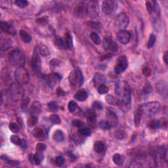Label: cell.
<instances>
[{"label": "cell", "instance_id": "6da1fadb", "mask_svg": "<svg viewBox=\"0 0 168 168\" xmlns=\"http://www.w3.org/2000/svg\"><path fill=\"white\" fill-rule=\"evenodd\" d=\"M115 91L118 96H120L121 99L120 106L122 105L125 107L128 106L131 102V91L130 87L125 81L120 82L116 84Z\"/></svg>", "mask_w": 168, "mask_h": 168}, {"label": "cell", "instance_id": "7a4b0ae2", "mask_svg": "<svg viewBox=\"0 0 168 168\" xmlns=\"http://www.w3.org/2000/svg\"><path fill=\"white\" fill-rule=\"evenodd\" d=\"M9 61L11 65L19 68L24 66L25 64V57L19 49H14L9 54Z\"/></svg>", "mask_w": 168, "mask_h": 168}, {"label": "cell", "instance_id": "3957f363", "mask_svg": "<svg viewBox=\"0 0 168 168\" xmlns=\"http://www.w3.org/2000/svg\"><path fill=\"white\" fill-rule=\"evenodd\" d=\"M7 92L9 97L14 101L21 100L24 94L22 87L18 83H11L9 87Z\"/></svg>", "mask_w": 168, "mask_h": 168}, {"label": "cell", "instance_id": "277c9868", "mask_svg": "<svg viewBox=\"0 0 168 168\" xmlns=\"http://www.w3.org/2000/svg\"><path fill=\"white\" fill-rule=\"evenodd\" d=\"M139 108L143 114H146L149 116L155 115L160 108V104L157 101L148 102L141 105Z\"/></svg>", "mask_w": 168, "mask_h": 168}, {"label": "cell", "instance_id": "5b68a950", "mask_svg": "<svg viewBox=\"0 0 168 168\" xmlns=\"http://www.w3.org/2000/svg\"><path fill=\"white\" fill-rule=\"evenodd\" d=\"M14 77L17 83L21 85H26L28 84L30 81V75L27 69L22 67L17 68L15 72H14Z\"/></svg>", "mask_w": 168, "mask_h": 168}, {"label": "cell", "instance_id": "8992f818", "mask_svg": "<svg viewBox=\"0 0 168 168\" xmlns=\"http://www.w3.org/2000/svg\"><path fill=\"white\" fill-rule=\"evenodd\" d=\"M129 23V19L127 17V14L125 13H121L118 14L115 18L114 24V27L120 29L121 30H125V28L127 27Z\"/></svg>", "mask_w": 168, "mask_h": 168}, {"label": "cell", "instance_id": "52a82bcc", "mask_svg": "<svg viewBox=\"0 0 168 168\" xmlns=\"http://www.w3.org/2000/svg\"><path fill=\"white\" fill-rule=\"evenodd\" d=\"M30 65L31 67L32 68L34 72L36 74H39L41 72L42 68V64H41V59L38 55V54L36 52L35 49L34 51L33 55L32 57V59L30 60Z\"/></svg>", "mask_w": 168, "mask_h": 168}, {"label": "cell", "instance_id": "ba28073f", "mask_svg": "<svg viewBox=\"0 0 168 168\" xmlns=\"http://www.w3.org/2000/svg\"><path fill=\"white\" fill-rule=\"evenodd\" d=\"M127 66H128V62L127 57L125 55H121L118 57L117 65L114 68V71L118 74H121L126 70Z\"/></svg>", "mask_w": 168, "mask_h": 168}, {"label": "cell", "instance_id": "9c48e42d", "mask_svg": "<svg viewBox=\"0 0 168 168\" xmlns=\"http://www.w3.org/2000/svg\"><path fill=\"white\" fill-rule=\"evenodd\" d=\"M88 14L91 19H95L98 15V3L96 1H90L87 5Z\"/></svg>", "mask_w": 168, "mask_h": 168}, {"label": "cell", "instance_id": "30bf717a", "mask_svg": "<svg viewBox=\"0 0 168 168\" xmlns=\"http://www.w3.org/2000/svg\"><path fill=\"white\" fill-rule=\"evenodd\" d=\"M116 8V2L112 0H105L103 2V12L106 15H111Z\"/></svg>", "mask_w": 168, "mask_h": 168}, {"label": "cell", "instance_id": "8fae6325", "mask_svg": "<svg viewBox=\"0 0 168 168\" xmlns=\"http://www.w3.org/2000/svg\"><path fill=\"white\" fill-rule=\"evenodd\" d=\"M117 39L121 44L126 45L129 43L131 38V35L128 31L126 30H121L117 33Z\"/></svg>", "mask_w": 168, "mask_h": 168}, {"label": "cell", "instance_id": "7c38bea8", "mask_svg": "<svg viewBox=\"0 0 168 168\" xmlns=\"http://www.w3.org/2000/svg\"><path fill=\"white\" fill-rule=\"evenodd\" d=\"M103 47L104 49H106V50L110 49V50L113 52L117 51L118 49V46L117 43L113 41L112 39L110 37H106V38L104 39Z\"/></svg>", "mask_w": 168, "mask_h": 168}, {"label": "cell", "instance_id": "4fadbf2b", "mask_svg": "<svg viewBox=\"0 0 168 168\" xmlns=\"http://www.w3.org/2000/svg\"><path fill=\"white\" fill-rule=\"evenodd\" d=\"M74 13L78 17H80V18L85 17L86 14H88L87 5L85 3L81 2L79 4L77 5V6L74 9Z\"/></svg>", "mask_w": 168, "mask_h": 168}, {"label": "cell", "instance_id": "5bb4252c", "mask_svg": "<svg viewBox=\"0 0 168 168\" xmlns=\"http://www.w3.org/2000/svg\"><path fill=\"white\" fill-rule=\"evenodd\" d=\"M107 119L111 127H116L118 124V118L116 113L112 110H108L107 111Z\"/></svg>", "mask_w": 168, "mask_h": 168}, {"label": "cell", "instance_id": "9a60e30c", "mask_svg": "<svg viewBox=\"0 0 168 168\" xmlns=\"http://www.w3.org/2000/svg\"><path fill=\"white\" fill-rule=\"evenodd\" d=\"M0 28H1V30L3 32L10 34V35L14 36L17 33L15 29L13 26H11L6 22L1 21V24H0Z\"/></svg>", "mask_w": 168, "mask_h": 168}, {"label": "cell", "instance_id": "2e32d148", "mask_svg": "<svg viewBox=\"0 0 168 168\" xmlns=\"http://www.w3.org/2000/svg\"><path fill=\"white\" fill-rule=\"evenodd\" d=\"M85 114L89 125L93 126L94 124H95V122H96L97 114L94 109L88 110V111L85 112Z\"/></svg>", "mask_w": 168, "mask_h": 168}, {"label": "cell", "instance_id": "e0dca14e", "mask_svg": "<svg viewBox=\"0 0 168 168\" xmlns=\"http://www.w3.org/2000/svg\"><path fill=\"white\" fill-rule=\"evenodd\" d=\"M68 80L70 84V87L72 89H76L77 84L78 83V76L77 70H73L71 72L68 76Z\"/></svg>", "mask_w": 168, "mask_h": 168}, {"label": "cell", "instance_id": "ac0fdd59", "mask_svg": "<svg viewBox=\"0 0 168 168\" xmlns=\"http://www.w3.org/2000/svg\"><path fill=\"white\" fill-rule=\"evenodd\" d=\"M93 81V83H94V86L98 87L101 85L105 84L106 82V80L105 76H103V74L97 73L94 76Z\"/></svg>", "mask_w": 168, "mask_h": 168}, {"label": "cell", "instance_id": "d6986e66", "mask_svg": "<svg viewBox=\"0 0 168 168\" xmlns=\"http://www.w3.org/2000/svg\"><path fill=\"white\" fill-rule=\"evenodd\" d=\"M74 97L76 100L80 102H83L85 101L88 97V93L84 89H81V90L78 91L76 94L74 95Z\"/></svg>", "mask_w": 168, "mask_h": 168}, {"label": "cell", "instance_id": "ffe728a7", "mask_svg": "<svg viewBox=\"0 0 168 168\" xmlns=\"http://www.w3.org/2000/svg\"><path fill=\"white\" fill-rule=\"evenodd\" d=\"M64 41H65V49H70L73 46V41H72V37L70 32H66L64 37Z\"/></svg>", "mask_w": 168, "mask_h": 168}, {"label": "cell", "instance_id": "44dd1931", "mask_svg": "<svg viewBox=\"0 0 168 168\" xmlns=\"http://www.w3.org/2000/svg\"><path fill=\"white\" fill-rule=\"evenodd\" d=\"M12 45V41L9 38H2L1 39V51H6L8 49H9Z\"/></svg>", "mask_w": 168, "mask_h": 168}, {"label": "cell", "instance_id": "7402d4cb", "mask_svg": "<svg viewBox=\"0 0 168 168\" xmlns=\"http://www.w3.org/2000/svg\"><path fill=\"white\" fill-rule=\"evenodd\" d=\"M93 149L97 153L101 154V153H103L106 150L105 144H104L103 141H96L93 145Z\"/></svg>", "mask_w": 168, "mask_h": 168}, {"label": "cell", "instance_id": "603a6c76", "mask_svg": "<svg viewBox=\"0 0 168 168\" xmlns=\"http://www.w3.org/2000/svg\"><path fill=\"white\" fill-rule=\"evenodd\" d=\"M42 110V105L39 101H34L32 104L30 111L32 114H38L41 112Z\"/></svg>", "mask_w": 168, "mask_h": 168}, {"label": "cell", "instance_id": "cb8c5ba5", "mask_svg": "<svg viewBox=\"0 0 168 168\" xmlns=\"http://www.w3.org/2000/svg\"><path fill=\"white\" fill-rule=\"evenodd\" d=\"M57 78L56 77L55 75V74L46 75L44 77V80H45L46 83H47L48 85L50 86L51 88H53V87L57 83Z\"/></svg>", "mask_w": 168, "mask_h": 168}, {"label": "cell", "instance_id": "d4e9b609", "mask_svg": "<svg viewBox=\"0 0 168 168\" xmlns=\"http://www.w3.org/2000/svg\"><path fill=\"white\" fill-rule=\"evenodd\" d=\"M106 101L109 105L114 106H120L121 101L118 98L112 96L111 95H108L106 97Z\"/></svg>", "mask_w": 168, "mask_h": 168}, {"label": "cell", "instance_id": "484cf974", "mask_svg": "<svg viewBox=\"0 0 168 168\" xmlns=\"http://www.w3.org/2000/svg\"><path fill=\"white\" fill-rule=\"evenodd\" d=\"M53 139L58 143H61L65 139V134L60 129H57L53 135Z\"/></svg>", "mask_w": 168, "mask_h": 168}, {"label": "cell", "instance_id": "4316f807", "mask_svg": "<svg viewBox=\"0 0 168 168\" xmlns=\"http://www.w3.org/2000/svg\"><path fill=\"white\" fill-rule=\"evenodd\" d=\"M142 115H143V113H142L140 108L139 107L134 113V122L136 127H139L141 124Z\"/></svg>", "mask_w": 168, "mask_h": 168}, {"label": "cell", "instance_id": "83f0119b", "mask_svg": "<svg viewBox=\"0 0 168 168\" xmlns=\"http://www.w3.org/2000/svg\"><path fill=\"white\" fill-rule=\"evenodd\" d=\"M53 43H54L55 45L57 47V48L65 49V41H64V39L61 38L60 36H55L53 38Z\"/></svg>", "mask_w": 168, "mask_h": 168}, {"label": "cell", "instance_id": "f1b7e54d", "mask_svg": "<svg viewBox=\"0 0 168 168\" xmlns=\"http://www.w3.org/2000/svg\"><path fill=\"white\" fill-rule=\"evenodd\" d=\"M112 160L116 165H117L118 166H122L123 164L124 160H125V158H124L122 155H121L120 154H116L113 156Z\"/></svg>", "mask_w": 168, "mask_h": 168}, {"label": "cell", "instance_id": "f546056e", "mask_svg": "<svg viewBox=\"0 0 168 168\" xmlns=\"http://www.w3.org/2000/svg\"><path fill=\"white\" fill-rule=\"evenodd\" d=\"M32 134L34 135V137L37 139H43L45 137V133L44 131H43V129L41 128H39V127H36V128L34 129L32 131Z\"/></svg>", "mask_w": 168, "mask_h": 168}, {"label": "cell", "instance_id": "4dcf8cb0", "mask_svg": "<svg viewBox=\"0 0 168 168\" xmlns=\"http://www.w3.org/2000/svg\"><path fill=\"white\" fill-rule=\"evenodd\" d=\"M43 159H44V155H43L42 152L37 151L36 154L34 155V163L36 166H39L41 164Z\"/></svg>", "mask_w": 168, "mask_h": 168}, {"label": "cell", "instance_id": "1f68e13d", "mask_svg": "<svg viewBox=\"0 0 168 168\" xmlns=\"http://www.w3.org/2000/svg\"><path fill=\"white\" fill-rule=\"evenodd\" d=\"M19 34H20V37H21V38L24 43H29L31 42L32 37L27 31L23 30H20Z\"/></svg>", "mask_w": 168, "mask_h": 168}, {"label": "cell", "instance_id": "d6a6232c", "mask_svg": "<svg viewBox=\"0 0 168 168\" xmlns=\"http://www.w3.org/2000/svg\"><path fill=\"white\" fill-rule=\"evenodd\" d=\"M10 141L11 143L14 144H16V145H18L20 146H22L23 144V141L21 140L18 135H13L11 136Z\"/></svg>", "mask_w": 168, "mask_h": 168}, {"label": "cell", "instance_id": "836d02e7", "mask_svg": "<svg viewBox=\"0 0 168 168\" xmlns=\"http://www.w3.org/2000/svg\"><path fill=\"white\" fill-rule=\"evenodd\" d=\"M39 51L42 56L47 57L50 55V51L49 48L45 45L41 44L39 46Z\"/></svg>", "mask_w": 168, "mask_h": 168}, {"label": "cell", "instance_id": "e575fe53", "mask_svg": "<svg viewBox=\"0 0 168 168\" xmlns=\"http://www.w3.org/2000/svg\"><path fill=\"white\" fill-rule=\"evenodd\" d=\"M156 127L160 129H166L167 127V121L166 118H161V119L156 121Z\"/></svg>", "mask_w": 168, "mask_h": 168}, {"label": "cell", "instance_id": "d590c367", "mask_svg": "<svg viewBox=\"0 0 168 168\" xmlns=\"http://www.w3.org/2000/svg\"><path fill=\"white\" fill-rule=\"evenodd\" d=\"M37 122V118L34 114H32L28 118L27 121V125L28 127H32L36 126V124Z\"/></svg>", "mask_w": 168, "mask_h": 168}, {"label": "cell", "instance_id": "8d00e7d4", "mask_svg": "<svg viewBox=\"0 0 168 168\" xmlns=\"http://www.w3.org/2000/svg\"><path fill=\"white\" fill-rule=\"evenodd\" d=\"M91 39H92V41L96 45H100L101 43V37L98 36V34H97L96 32H92L90 35Z\"/></svg>", "mask_w": 168, "mask_h": 168}, {"label": "cell", "instance_id": "74e56055", "mask_svg": "<svg viewBox=\"0 0 168 168\" xmlns=\"http://www.w3.org/2000/svg\"><path fill=\"white\" fill-rule=\"evenodd\" d=\"M78 133H79L81 135L85 136V137H88V136L91 134L90 129L88 128V127H82V128H80L79 130H78Z\"/></svg>", "mask_w": 168, "mask_h": 168}, {"label": "cell", "instance_id": "f35d334b", "mask_svg": "<svg viewBox=\"0 0 168 168\" xmlns=\"http://www.w3.org/2000/svg\"><path fill=\"white\" fill-rule=\"evenodd\" d=\"M156 40V38L155 35H154V34H150V37H149V39L147 43V47L149 49L152 48L155 44Z\"/></svg>", "mask_w": 168, "mask_h": 168}, {"label": "cell", "instance_id": "ab89813d", "mask_svg": "<svg viewBox=\"0 0 168 168\" xmlns=\"http://www.w3.org/2000/svg\"><path fill=\"white\" fill-rule=\"evenodd\" d=\"M115 137L118 140H123L126 137V133L123 130L118 129L115 132Z\"/></svg>", "mask_w": 168, "mask_h": 168}, {"label": "cell", "instance_id": "60d3db41", "mask_svg": "<svg viewBox=\"0 0 168 168\" xmlns=\"http://www.w3.org/2000/svg\"><path fill=\"white\" fill-rule=\"evenodd\" d=\"M98 93L99 94H106L108 93V91H109V88L107 87L105 84H103V85H101L100 86L98 87Z\"/></svg>", "mask_w": 168, "mask_h": 168}, {"label": "cell", "instance_id": "b9f144b4", "mask_svg": "<svg viewBox=\"0 0 168 168\" xmlns=\"http://www.w3.org/2000/svg\"><path fill=\"white\" fill-rule=\"evenodd\" d=\"M49 120H50L51 123L53 124H60L61 122L60 117L57 114H52L49 118Z\"/></svg>", "mask_w": 168, "mask_h": 168}, {"label": "cell", "instance_id": "7bdbcfd3", "mask_svg": "<svg viewBox=\"0 0 168 168\" xmlns=\"http://www.w3.org/2000/svg\"><path fill=\"white\" fill-rule=\"evenodd\" d=\"M15 4L19 7L24 9L28 7L29 2L28 1H26V0H17V1H15Z\"/></svg>", "mask_w": 168, "mask_h": 168}, {"label": "cell", "instance_id": "ee69618b", "mask_svg": "<svg viewBox=\"0 0 168 168\" xmlns=\"http://www.w3.org/2000/svg\"><path fill=\"white\" fill-rule=\"evenodd\" d=\"M36 22L37 24L41 26H45L48 24V18L46 17H40V18H37L36 20Z\"/></svg>", "mask_w": 168, "mask_h": 168}, {"label": "cell", "instance_id": "f6af8a7d", "mask_svg": "<svg viewBox=\"0 0 168 168\" xmlns=\"http://www.w3.org/2000/svg\"><path fill=\"white\" fill-rule=\"evenodd\" d=\"M98 125H99V127L101 129L104 130H108L111 129V126L110 125L109 123L106 121H104V120L101 121Z\"/></svg>", "mask_w": 168, "mask_h": 168}, {"label": "cell", "instance_id": "bcb514c9", "mask_svg": "<svg viewBox=\"0 0 168 168\" xmlns=\"http://www.w3.org/2000/svg\"><path fill=\"white\" fill-rule=\"evenodd\" d=\"M68 108L69 111H70V112H74L77 109L78 105L76 102H74V101H71L68 103Z\"/></svg>", "mask_w": 168, "mask_h": 168}, {"label": "cell", "instance_id": "7dc6e473", "mask_svg": "<svg viewBox=\"0 0 168 168\" xmlns=\"http://www.w3.org/2000/svg\"><path fill=\"white\" fill-rule=\"evenodd\" d=\"M9 129L14 133H18L20 131V127L15 123H11L9 124Z\"/></svg>", "mask_w": 168, "mask_h": 168}, {"label": "cell", "instance_id": "c3c4849f", "mask_svg": "<svg viewBox=\"0 0 168 168\" xmlns=\"http://www.w3.org/2000/svg\"><path fill=\"white\" fill-rule=\"evenodd\" d=\"M143 91L144 94H150L152 92V87L150 85L149 83H147L145 84V85L144 86Z\"/></svg>", "mask_w": 168, "mask_h": 168}, {"label": "cell", "instance_id": "681fc988", "mask_svg": "<svg viewBox=\"0 0 168 168\" xmlns=\"http://www.w3.org/2000/svg\"><path fill=\"white\" fill-rule=\"evenodd\" d=\"M48 108L50 111H57L59 106H58L57 103L56 102H51L48 104Z\"/></svg>", "mask_w": 168, "mask_h": 168}, {"label": "cell", "instance_id": "f907efd6", "mask_svg": "<svg viewBox=\"0 0 168 168\" xmlns=\"http://www.w3.org/2000/svg\"><path fill=\"white\" fill-rule=\"evenodd\" d=\"M55 163L57 164V166H61L65 163V158L61 156H57L55 158Z\"/></svg>", "mask_w": 168, "mask_h": 168}, {"label": "cell", "instance_id": "816d5d0a", "mask_svg": "<svg viewBox=\"0 0 168 168\" xmlns=\"http://www.w3.org/2000/svg\"><path fill=\"white\" fill-rule=\"evenodd\" d=\"M30 103V98H27L25 99L22 100V103H21V108L23 111H25L26 109H27L28 106Z\"/></svg>", "mask_w": 168, "mask_h": 168}, {"label": "cell", "instance_id": "f5cc1de1", "mask_svg": "<svg viewBox=\"0 0 168 168\" xmlns=\"http://www.w3.org/2000/svg\"><path fill=\"white\" fill-rule=\"evenodd\" d=\"M72 126L75 127L82 128V127H83L84 123L80 120H74L72 121Z\"/></svg>", "mask_w": 168, "mask_h": 168}, {"label": "cell", "instance_id": "db71d44e", "mask_svg": "<svg viewBox=\"0 0 168 168\" xmlns=\"http://www.w3.org/2000/svg\"><path fill=\"white\" fill-rule=\"evenodd\" d=\"M1 159L2 160H4L5 163L8 164H10V165H16V164H18V162H16V161H13V160H11L10 159H9L7 157H4V156H1Z\"/></svg>", "mask_w": 168, "mask_h": 168}, {"label": "cell", "instance_id": "11a10c76", "mask_svg": "<svg viewBox=\"0 0 168 168\" xmlns=\"http://www.w3.org/2000/svg\"><path fill=\"white\" fill-rule=\"evenodd\" d=\"M92 108L94 110H102L103 105L102 104L98 102V101H94V102L92 103Z\"/></svg>", "mask_w": 168, "mask_h": 168}, {"label": "cell", "instance_id": "9f6ffc18", "mask_svg": "<svg viewBox=\"0 0 168 168\" xmlns=\"http://www.w3.org/2000/svg\"><path fill=\"white\" fill-rule=\"evenodd\" d=\"M143 74L145 77L148 78L151 75V69L149 66H145L143 70Z\"/></svg>", "mask_w": 168, "mask_h": 168}, {"label": "cell", "instance_id": "6f0895ef", "mask_svg": "<svg viewBox=\"0 0 168 168\" xmlns=\"http://www.w3.org/2000/svg\"><path fill=\"white\" fill-rule=\"evenodd\" d=\"M46 148H47V146H46L45 144L42 143H39L38 144H37L36 150L37 151L43 152L46 149Z\"/></svg>", "mask_w": 168, "mask_h": 168}, {"label": "cell", "instance_id": "680465c9", "mask_svg": "<svg viewBox=\"0 0 168 168\" xmlns=\"http://www.w3.org/2000/svg\"><path fill=\"white\" fill-rule=\"evenodd\" d=\"M78 72V83H79V86H82V83L83 82V74L80 70H77Z\"/></svg>", "mask_w": 168, "mask_h": 168}, {"label": "cell", "instance_id": "91938a15", "mask_svg": "<svg viewBox=\"0 0 168 168\" xmlns=\"http://www.w3.org/2000/svg\"><path fill=\"white\" fill-rule=\"evenodd\" d=\"M146 10L148 11V13L151 14L153 12V5L151 2L150 1H146Z\"/></svg>", "mask_w": 168, "mask_h": 168}, {"label": "cell", "instance_id": "94428289", "mask_svg": "<svg viewBox=\"0 0 168 168\" xmlns=\"http://www.w3.org/2000/svg\"><path fill=\"white\" fill-rule=\"evenodd\" d=\"M56 94L58 96H65L66 95V92L60 88H58L56 90Z\"/></svg>", "mask_w": 168, "mask_h": 168}, {"label": "cell", "instance_id": "6125c7cd", "mask_svg": "<svg viewBox=\"0 0 168 168\" xmlns=\"http://www.w3.org/2000/svg\"><path fill=\"white\" fill-rule=\"evenodd\" d=\"M90 26L91 27L95 28V30H99L101 28V24H99L98 22H91Z\"/></svg>", "mask_w": 168, "mask_h": 168}, {"label": "cell", "instance_id": "be15d7a7", "mask_svg": "<svg viewBox=\"0 0 168 168\" xmlns=\"http://www.w3.org/2000/svg\"><path fill=\"white\" fill-rule=\"evenodd\" d=\"M149 127L151 129L157 128V127H156V121L154 120L150 121V122L149 123Z\"/></svg>", "mask_w": 168, "mask_h": 168}, {"label": "cell", "instance_id": "e7e4bbea", "mask_svg": "<svg viewBox=\"0 0 168 168\" xmlns=\"http://www.w3.org/2000/svg\"><path fill=\"white\" fill-rule=\"evenodd\" d=\"M112 56V55H111V54H106V55H103V56L101 57L100 60H105V59H109V58H111Z\"/></svg>", "mask_w": 168, "mask_h": 168}, {"label": "cell", "instance_id": "03108f58", "mask_svg": "<svg viewBox=\"0 0 168 168\" xmlns=\"http://www.w3.org/2000/svg\"><path fill=\"white\" fill-rule=\"evenodd\" d=\"M167 51H166L165 52V54H164V57H163V59H164V61L165 62V64H166V65H167Z\"/></svg>", "mask_w": 168, "mask_h": 168}, {"label": "cell", "instance_id": "003e7915", "mask_svg": "<svg viewBox=\"0 0 168 168\" xmlns=\"http://www.w3.org/2000/svg\"><path fill=\"white\" fill-rule=\"evenodd\" d=\"M28 157H29V160H30L31 162V164H34V155L30 154V155H29Z\"/></svg>", "mask_w": 168, "mask_h": 168}]
</instances>
